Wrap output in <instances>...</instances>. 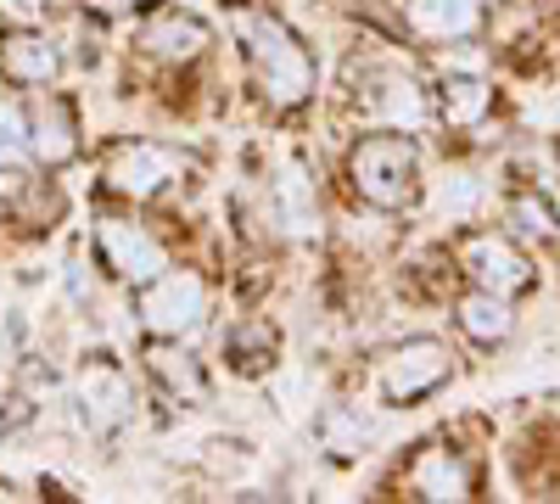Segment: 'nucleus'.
<instances>
[{
    "label": "nucleus",
    "instance_id": "1",
    "mask_svg": "<svg viewBox=\"0 0 560 504\" xmlns=\"http://www.w3.org/2000/svg\"><path fill=\"white\" fill-rule=\"evenodd\" d=\"M242 62H247V79H253V96L269 113H298L319 90V68H314L308 39L275 12H258V17L242 23Z\"/></svg>",
    "mask_w": 560,
    "mask_h": 504
},
{
    "label": "nucleus",
    "instance_id": "2",
    "mask_svg": "<svg viewBox=\"0 0 560 504\" xmlns=\"http://www.w3.org/2000/svg\"><path fill=\"white\" fill-rule=\"evenodd\" d=\"M348 191L376 208V213H404L420 197V146L404 129H370L348 146Z\"/></svg>",
    "mask_w": 560,
    "mask_h": 504
},
{
    "label": "nucleus",
    "instance_id": "3",
    "mask_svg": "<svg viewBox=\"0 0 560 504\" xmlns=\"http://www.w3.org/2000/svg\"><path fill=\"white\" fill-rule=\"evenodd\" d=\"M208 308L213 292L197 269L168 263L163 274H152L147 286H135V326L147 337H174V342H191L208 326Z\"/></svg>",
    "mask_w": 560,
    "mask_h": 504
},
{
    "label": "nucleus",
    "instance_id": "4",
    "mask_svg": "<svg viewBox=\"0 0 560 504\" xmlns=\"http://www.w3.org/2000/svg\"><path fill=\"white\" fill-rule=\"evenodd\" d=\"M185 179H191V163H185L179 146L168 141H118L102 163V186L135 208L147 202H163L168 191H179Z\"/></svg>",
    "mask_w": 560,
    "mask_h": 504
},
{
    "label": "nucleus",
    "instance_id": "5",
    "mask_svg": "<svg viewBox=\"0 0 560 504\" xmlns=\"http://www.w3.org/2000/svg\"><path fill=\"white\" fill-rule=\"evenodd\" d=\"M73 409L90 437L113 443L140 409V392H135V376L124 371V364L113 353H90L79 371H73Z\"/></svg>",
    "mask_w": 560,
    "mask_h": 504
},
{
    "label": "nucleus",
    "instance_id": "6",
    "mask_svg": "<svg viewBox=\"0 0 560 504\" xmlns=\"http://www.w3.org/2000/svg\"><path fill=\"white\" fill-rule=\"evenodd\" d=\"M90 247H96V263L113 274L118 286H147L152 274L168 269V242L152 231V224H140L129 213H107L96 219V236H90Z\"/></svg>",
    "mask_w": 560,
    "mask_h": 504
},
{
    "label": "nucleus",
    "instance_id": "7",
    "mask_svg": "<svg viewBox=\"0 0 560 504\" xmlns=\"http://www.w3.org/2000/svg\"><path fill=\"white\" fill-rule=\"evenodd\" d=\"M454 371V359L438 337H404L387 353H376V392L387 403H420L432 398Z\"/></svg>",
    "mask_w": 560,
    "mask_h": 504
},
{
    "label": "nucleus",
    "instance_id": "8",
    "mask_svg": "<svg viewBox=\"0 0 560 504\" xmlns=\"http://www.w3.org/2000/svg\"><path fill=\"white\" fill-rule=\"evenodd\" d=\"M208 45H213V28L185 7H152L135 28V51L147 62H158V68H168V73L197 68L208 57Z\"/></svg>",
    "mask_w": 560,
    "mask_h": 504
},
{
    "label": "nucleus",
    "instance_id": "9",
    "mask_svg": "<svg viewBox=\"0 0 560 504\" xmlns=\"http://www.w3.org/2000/svg\"><path fill=\"white\" fill-rule=\"evenodd\" d=\"M68 68V51L51 28H7L0 34V84L12 90H51Z\"/></svg>",
    "mask_w": 560,
    "mask_h": 504
},
{
    "label": "nucleus",
    "instance_id": "10",
    "mask_svg": "<svg viewBox=\"0 0 560 504\" xmlns=\"http://www.w3.org/2000/svg\"><path fill=\"white\" fill-rule=\"evenodd\" d=\"M28 146L39 168H68L84 152V124L79 107L57 90H34V107H28Z\"/></svg>",
    "mask_w": 560,
    "mask_h": 504
},
{
    "label": "nucleus",
    "instance_id": "11",
    "mask_svg": "<svg viewBox=\"0 0 560 504\" xmlns=\"http://www.w3.org/2000/svg\"><path fill=\"white\" fill-rule=\"evenodd\" d=\"M140 371L163 387V398H174V403H185V409H202V403L213 398L208 364L185 348V342H174V337H147V348H140Z\"/></svg>",
    "mask_w": 560,
    "mask_h": 504
},
{
    "label": "nucleus",
    "instance_id": "12",
    "mask_svg": "<svg viewBox=\"0 0 560 504\" xmlns=\"http://www.w3.org/2000/svg\"><path fill=\"white\" fill-rule=\"evenodd\" d=\"M353 107L376 129H415L420 118H427V96L393 68H364L359 84H353Z\"/></svg>",
    "mask_w": 560,
    "mask_h": 504
},
{
    "label": "nucleus",
    "instance_id": "13",
    "mask_svg": "<svg viewBox=\"0 0 560 504\" xmlns=\"http://www.w3.org/2000/svg\"><path fill=\"white\" fill-rule=\"evenodd\" d=\"M459 263H465V274H471L477 286H488V292H499V297L522 292V286L533 281V263L522 258V247L510 242V236H465Z\"/></svg>",
    "mask_w": 560,
    "mask_h": 504
},
{
    "label": "nucleus",
    "instance_id": "14",
    "mask_svg": "<svg viewBox=\"0 0 560 504\" xmlns=\"http://www.w3.org/2000/svg\"><path fill=\"white\" fill-rule=\"evenodd\" d=\"M404 488H409V499H471L477 471H471V460H465L459 448L432 443V448H420L415 460H409Z\"/></svg>",
    "mask_w": 560,
    "mask_h": 504
},
{
    "label": "nucleus",
    "instance_id": "15",
    "mask_svg": "<svg viewBox=\"0 0 560 504\" xmlns=\"http://www.w3.org/2000/svg\"><path fill=\"white\" fill-rule=\"evenodd\" d=\"M404 23H409V34H420V39L448 45V39L477 34L482 0H409V7H404Z\"/></svg>",
    "mask_w": 560,
    "mask_h": 504
},
{
    "label": "nucleus",
    "instance_id": "16",
    "mask_svg": "<svg viewBox=\"0 0 560 504\" xmlns=\"http://www.w3.org/2000/svg\"><path fill=\"white\" fill-rule=\"evenodd\" d=\"M275 348H280V331L269 314H242L236 326L224 331V359L236 376H264L275 364Z\"/></svg>",
    "mask_w": 560,
    "mask_h": 504
},
{
    "label": "nucleus",
    "instance_id": "17",
    "mask_svg": "<svg viewBox=\"0 0 560 504\" xmlns=\"http://www.w3.org/2000/svg\"><path fill=\"white\" fill-rule=\"evenodd\" d=\"M432 107L448 129H477L488 113H493V84L477 79V73H448L438 90H432Z\"/></svg>",
    "mask_w": 560,
    "mask_h": 504
},
{
    "label": "nucleus",
    "instance_id": "18",
    "mask_svg": "<svg viewBox=\"0 0 560 504\" xmlns=\"http://www.w3.org/2000/svg\"><path fill=\"white\" fill-rule=\"evenodd\" d=\"M454 319H459V331L471 337V342H482V348H499L510 331H516V314H510V303H504L499 292H488V286L465 292V297L454 303Z\"/></svg>",
    "mask_w": 560,
    "mask_h": 504
},
{
    "label": "nucleus",
    "instance_id": "19",
    "mask_svg": "<svg viewBox=\"0 0 560 504\" xmlns=\"http://www.w3.org/2000/svg\"><path fill=\"white\" fill-rule=\"evenodd\" d=\"M7 213L18 231H51L62 219V191L57 179H34V174H18L7 186Z\"/></svg>",
    "mask_w": 560,
    "mask_h": 504
},
{
    "label": "nucleus",
    "instance_id": "20",
    "mask_svg": "<svg viewBox=\"0 0 560 504\" xmlns=\"http://www.w3.org/2000/svg\"><path fill=\"white\" fill-rule=\"evenodd\" d=\"M34 163V146H28V102L18 96V90H0V179L28 174Z\"/></svg>",
    "mask_w": 560,
    "mask_h": 504
},
{
    "label": "nucleus",
    "instance_id": "21",
    "mask_svg": "<svg viewBox=\"0 0 560 504\" xmlns=\"http://www.w3.org/2000/svg\"><path fill=\"white\" fill-rule=\"evenodd\" d=\"M364 437H370V426H364L359 409H348V403H337V409H325V415H319V448L337 454V460H348V454H364V448H359Z\"/></svg>",
    "mask_w": 560,
    "mask_h": 504
},
{
    "label": "nucleus",
    "instance_id": "22",
    "mask_svg": "<svg viewBox=\"0 0 560 504\" xmlns=\"http://www.w3.org/2000/svg\"><path fill=\"white\" fill-rule=\"evenodd\" d=\"M504 219H510V231L527 236V242H549L555 236V208L538 191H516V197H510V208H504Z\"/></svg>",
    "mask_w": 560,
    "mask_h": 504
},
{
    "label": "nucleus",
    "instance_id": "23",
    "mask_svg": "<svg viewBox=\"0 0 560 504\" xmlns=\"http://www.w3.org/2000/svg\"><path fill=\"white\" fill-rule=\"evenodd\" d=\"M202 466L213 477H236L242 466H253V448L236 443V437H213V443H202Z\"/></svg>",
    "mask_w": 560,
    "mask_h": 504
}]
</instances>
